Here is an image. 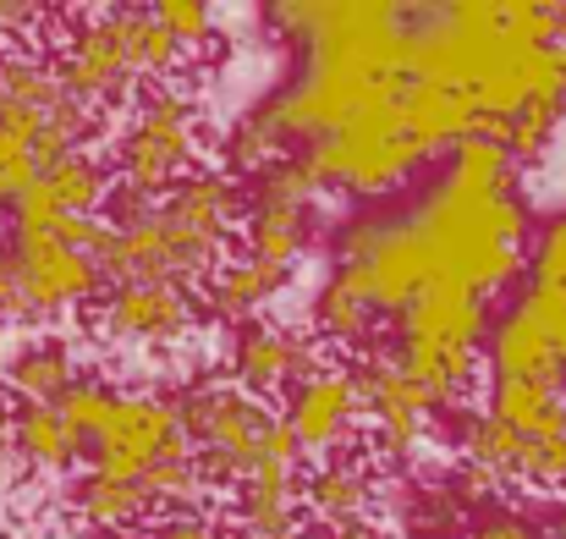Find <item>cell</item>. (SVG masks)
Returning <instances> with one entry per match:
<instances>
[{
	"label": "cell",
	"mask_w": 566,
	"mask_h": 539,
	"mask_svg": "<svg viewBox=\"0 0 566 539\" xmlns=\"http://www.w3.org/2000/svg\"><path fill=\"white\" fill-rule=\"evenodd\" d=\"M407 220L429 248L434 287H462L490 303L528 270V204L512 155L495 138H462Z\"/></svg>",
	"instance_id": "obj_1"
},
{
	"label": "cell",
	"mask_w": 566,
	"mask_h": 539,
	"mask_svg": "<svg viewBox=\"0 0 566 539\" xmlns=\"http://www.w3.org/2000/svg\"><path fill=\"white\" fill-rule=\"evenodd\" d=\"M177 418L188 429V446L214 490L242 485H297L303 452L286 429V418L248 396L231 380H198L177 396Z\"/></svg>",
	"instance_id": "obj_2"
},
{
	"label": "cell",
	"mask_w": 566,
	"mask_h": 539,
	"mask_svg": "<svg viewBox=\"0 0 566 539\" xmlns=\"http://www.w3.org/2000/svg\"><path fill=\"white\" fill-rule=\"evenodd\" d=\"M303 172L314 177V187L331 198V193H353V198H379V193H396L412 172H423L434 160V149L423 144L418 122H412V105H407V77L385 83L375 100L342 122L336 133H325L319 144L297 149Z\"/></svg>",
	"instance_id": "obj_3"
},
{
	"label": "cell",
	"mask_w": 566,
	"mask_h": 539,
	"mask_svg": "<svg viewBox=\"0 0 566 539\" xmlns=\"http://www.w3.org/2000/svg\"><path fill=\"white\" fill-rule=\"evenodd\" d=\"M270 22L303 50V66H342L358 77H407V6L385 0H286Z\"/></svg>",
	"instance_id": "obj_4"
},
{
	"label": "cell",
	"mask_w": 566,
	"mask_h": 539,
	"mask_svg": "<svg viewBox=\"0 0 566 539\" xmlns=\"http://www.w3.org/2000/svg\"><path fill=\"white\" fill-rule=\"evenodd\" d=\"M198 172V105L177 83H149L133 105L127 133L111 144V193L133 204H160Z\"/></svg>",
	"instance_id": "obj_5"
},
{
	"label": "cell",
	"mask_w": 566,
	"mask_h": 539,
	"mask_svg": "<svg viewBox=\"0 0 566 539\" xmlns=\"http://www.w3.org/2000/svg\"><path fill=\"white\" fill-rule=\"evenodd\" d=\"M331 281H342L375 314H401L434 287L429 248H423L418 226L407 215H379V209H358L336 226V276Z\"/></svg>",
	"instance_id": "obj_6"
},
{
	"label": "cell",
	"mask_w": 566,
	"mask_h": 539,
	"mask_svg": "<svg viewBox=\"0 0 566 539\" xmlns=\"http://www.w3.org/2000/svg\"><path fill=\"white\" fill-rule=\"evenodd\" d=\"M88 122L94 116L61 89L50 61L22 55V50L0 55V133L28 144L39 166L77 155L88 138Z\"/></svg>",
	"instance_id": "obj_7"
},
{
	"label": "cell",
	"mask_w": 566,
	"mask_h": 539,
	"mask_svg": "<svg viewBox=\"0 0 566 539\" xmlns=\"http://www.w3.org/2000/svg\"><path fill=\"white\" fill-rule=\"evenodd\" d=\"M177 452H192L188 429L177 418V402L171 396H155V391H133V396H116L105 429L88 440V457H94L88 474L138 485L155 463H166Z\"/></svg>",
	"instance_id": "obj_8"
},
{
	"label": "cell",
	"mask_w": 566,
	"mask_h": 539,
	"mask_svg": "<svg viewBox=\"0 0 566 539\" xmlns=\"http://www.w3.org/2000/svg\"><path fill=\"white\" fill-rule=\"evenodd\" d=\"M6 259L17 270L22 314H66V309H83L105 287L99 265L88 253L66 248L55 231H11L6 237Z\"/></svg>",
	"instance_id": "obj_9"
},
{
	"label": "cell",
	"mask_w": 566,
	"mask_h": 539,
	"mask_svg": "<svg viewBox=\"0 0 566 539\" xmlns=\"http://www.w3.org/2000/svg\"><path fill=\"white\" fill-rule=\"evenodd\" d=\"M226 363H231V385H242L248 396L270 402L275 391H292L314 374H325V342L319 336H303V331H286L275 320H248L231 331V348H226Z\"/></svg>",
	"instance_id": "obj_10"
},
{
	"label": "cell",
	"mask_w": 566,
	"mask_h": 539,
	"mask_svg": "<svg viewBox=\"0 0 566 539\" xmlns=\"http://www.w3.org/2000/svg\"><path fill=\"white\" fill-rule=\"evenodd\" d=\"M111 204V166L94 149L39 166V177L11 198V231H55L61 220H94Z\"/></svg>",
	"instance_id": "obj_11"
},
{
	"label": "cell",
	"mask_w": 566,
	"mask_h": 539,
	"mask_svg": "<svg viewBox=\"0 0 566 539\" xmlns=\"http://www.w3.org/2000/svg\"><path fill=\"white\" fill-rule=\"evenodd\" d=\"M353 380H358V407H364V424L375 429V446L396 463L412 457L429 435L434 402L396 369L390 353H369L364 363H353Z\"/></svg>",
	"instance_id": "obj_12"
},
{
	"label": "cell",
	"mask_w": 566,
	"mask_h": 539,
	"mask_svg": "<svg viewBox=\"0 0 566 539\" xmlns=\"http://www.w3.org/2000/svg\"><path fill=\"white\" fill-rule=\"evenodd\" d=\"M55 77L61 89L94 116V111H111L133 94V66H127V50H122V33L111 22V11H83L77 33L61 44V61H55Z\"/></svg>",
	"instance_id": "obj_13"
},
{
	"label": "cell",
	"mask_w": 566,
	"mask_h": 539,
	"mask_svg": "<svg viewBox=\"0 0 566 539\" xmlns=\"http://www.w3.org/2000/svg\"><path fill=\"white\" fill-rule=\"evenodd\" d=\"M192 325H198V298L171 281H122L99 303V331L133 348H171L192 336Z\"/></svg>",
	"instance_id": "obj_14"
},
{
	"label": "cell",
	"mask_w": 566,
	"mask_h": 539,
	"mask_svg": "<svg viewBox=\"0 0 566 539\" xmlns=\"http://www.w3.org/2000/svg\"><path fill=\"white\" fill-rule=\"evenodd\" d=\"M286 429L297 440L303 457H336V452H353V429L364 424V407H358V380H353V363H331L325 374L292 385L286 396Z\"/></svg>",
	"instance_id": "obj_15"
},
{
	"label": "cell",
	"mask_w": 566,
	"mask_h": 539,
	"mask_svg": "<svg viewBox=\"0 0 566 539\" xmlns=\"http://www.w3.org/2000/svg\"><path fill=\"white\" fill-rule=\"evenodd\" d=\"M490 303L462 292V287H429L412 309L396 314V342H446V348H468L484 353L490 342Z\"/></svg>",
	"instance_id": "obj_16"
},
{
	"label": "cell",
	"mask_w": 566,
	"mask_h": 539,
	"mask_svg": "<svg viewBox=\"0 0 566 539\" xmlns=\"http://www.w3.org/2000/svg\"><path fill=\"white\" fill-rule=\"evenodd\" d=\"M242 182H231L226 172H192L188 182H177L166 198H160V215L203 242H220L231 248L237 226H242Z\"/></svg>",
	"instance_id": "obj_17"
},
{
	"label": "cell",
	"mask_w": 566,
	"mask_h": 539,
	"mask_svg": "<svg viewBox=\"0 0 566 539\" xmlns=\"http://www.w3.org/2000/svg\"><path fill=\"white\" fill-rule=\"evenodd\" d=\"M286 281H292L286 270H270V265H259V259H248V253H226V259L214 265V276L198 287V303L237 331V325H248V320H264V309L286 292Z\"/></svg>",
	"instance_id": "obj_18"
},
{
	"label": "cell",
	"mask_w": 566,
	"mask_h": 539,
	"mask_svg": "<svg viewBox=\"0 0 566 539\" xmlns=\"http://www.w3.org/2000/svg\"><path fill=\"white\" fill-rule=\"evenodd\" d=\"M369 507H375V468H369L358 452L325 457V463L308 474V485H303V512H308L319 529L369 524Z\"/></svg>",
	"instance_id": "obj_19"
},
{
	"label": "cell",
	"mask_w": 566,
	"mask_h": 539,
	"mask_svg": "<svg viewBox=\"0 0 566 539\" xmlns=\"http://www.w3.org/2000/svg\"><path fill=\"white\" fill-rule=\"evenodd\" d=\"M490 380H523V385H551L566 391V363L556 359V348L534 331V320L512 303L495 325H490Z\"/></svg>",
	"instance_id": "obj_20"
},
{
	"label": "cell",
	"mask_w": 566,
	"mask_h": 539,
	"mask_svg": "<svg viewBox=\"0 0 566 539\" xmlns=\"http://www.w3.org/2000/svg\"><path fill=\"white\" fill-rule=\"evenodd\" d=\"M72 385H77V353L66 336H39V342L17 348L6 363V391L22 407H55Z\"/></svg>",
	"instance_id": "obj_21"
},
{
	"label": "cell",
	"mask_w": 566,
	"mask_h": 539,
	"mask_svg": "<svg viewBox=\"0 0 566 539\" xmlns=\"http://www.w3.org/2000/svg\"><path fill=\"white\" fill-rule=\"evenodd\" d=\"M248 198V193H242ZM242 253L248 259H259V265H270V270H297V259H303V248H308V209H297V204H259V198H248L242 204Z\"/></svg>",
	"instance_id": "obj_22"
},
{
	"label": "cell",
	"mask_w": 566,
	"mask_h": 539,
	"mask_svg": "<svg viewBox=\"0 0 566 539\" xmlns=\"http://www.w3.org/2000/svg\"><path fill=\"white\" fill-rule=\"evenodd\" d=\"M72 512L94 529V535H133L155 518V507L144 501L138 485L127 479H105V474H83L72 485Z\"/></svg>",
	"instance_id": "obj_23"
},
{
	"label": "cell",
	"mask_w": 566,
	"mask_h": 539,
	"mask_svg": "<svg viewBox=\"0 0 566 539\" xmlns=\"http://www.w3.org/2000/svg\"><path fill=\"white\" fill-rule=\"evenodd\" d=\"M457 452H462V463L473 468V474H484L490 485H512V479H523V435L517 429H506L501 418H490V413H462L457 418Z\"/></svg>",
	"instance_id": "obj_24"
},
{
	"label": "cell",
	"mask_w": 566,
	"mask_h": 539,
	"mask_svg": "<svg viewBox=\"0 0 566 539\" xmlns=\"http://www.w3.org/2000/svg\"><path fill=\"white\" fill-rule=\"evenodd\" d=\"M11 452L33 468V474H66L88 446L66 429V418L55 407H22L11 418Z\"/></svg>",
	"instance_id": "obj_25"
},
{
	"label": "cell",
	"mask_w": 566,
	"mask_h": 539,
	"mask_svg": "<svg viewBox=\"0 0 566 539\" xmlns=\"http://www.w3.org/2000/svg\"><path fill=\"white\" fill-rule=\"evenodd\" d=\"M111 22L122 33V50H127V66L133 77H177L182 72V44L155 22L149 6H111Z\"/></svg>",
	"instance_id": "obj_26"
},
{
	"label": "cell",
	"mask_w": 566,
	"mask_h": 539,
	"mask_svg": "<svg viewBox=\"0 0 566 539\" xmlns=\"http://www.w3.org/2000/svg\"><path fill=\"white\" fill-rule=\"evenodd\" d=\"M231 507H237V524H242V535L297 539L303 490H297V485H242V490H231Z\"/></svg>",
	"instance_id": "obj_27"
},
{
	"label": "cell",
	"mask_w": 566,
	"mask_h": 539,
	"mask_svg": "<svg viewBox=\"0 0 566 539\" xmlns=\"http://www.w3.org/2000/svg\"><path fill=\"white\" fill-rule=\"evenodd\" d=\"M275 160H286V144L275 138V127H270V116H264L259 105L226 127V138H220V166H226L231 182H253L264 166H275Z\"/></svg>",
	"instance_id": "obj_28"
},
{
	"label": "cell",
	"mask_w": 566,
	"mask_h": 539,
	"mask_svg": "<svg viewBox=\"0 0 566 539\" xmlns=\"http://www.w3.org/2000/svg\"><path fill=\"white\" fill-rule=\"evenodd\" d=\"M375 325L379 314L369 303H358L342 281H325L314 292V331L325 348H369L375 342Z\"/></svg>",
	"instance_id": "obj_29"
},
{
	"label": "cell",
	"mask_w": 566,
	"mask_h": 539,
	"mask_svg": "<svg viewBox=\"0 0 566 539\" xmlns=\"http://www.w3.org/2000/svg\"><path fill=\"white\" fill-rule=\"evenodd\" d=\"M523 485L534 490H551V496H566V396L523 435Z\"/></svg>",
	"instance_id": "obj_30"
},
{
	"label": "cell",
	"mask_w": 566,
	"mask_h": 539,
	"mask_svg": "<svg viewBox=\"0 0 566 539\" xmlns=\"http://www.w3.org/2000/svg\"><path fill=\"white\" fill-rule=\"evenodd\" d=\"M566 391H551V385H523V380H490V418H501L506 429H517V435H528L556 402H562Z\"/></svg>",
	"instance_id": "obj_31"
},
{
	"label": "cell",
	"mask_w": 566,
	"mask_h": 539,
	"mask_svg": "<svg viewBox=\"0 0 566 539\" xmlns=\"http://www.w3.org/2000/svg\"><path fill=\"white\" fill-rule=\"evenodd\" d=\"M116 396H122V391H111L105 380H77V385H72V391L55 402V413H61V418H66V429H72V435L88 446V440L105 429V418H111Z\"/></svg>",
	"instance_id": "obj_32"
},
{
	"label": "cell",
	"mask_w": 566,
	"mask_h": 539,
	"mask_svg": "<svg viewBox=\"0 0 566 539\" xmlns=\"http://www.w3.org/2000/svg\"><path fill=\"white\" fill-rule=\"evenodd\" d=\"M155 11V22L182 44V55L188 50H203L209 39H214V11L209 6H192V0H166V6H149Z\"/></svg>",
	"instance_id": "obj_33"
},
{
	"label": "cell",
	"mask_w": 566,
	"mask_h": 539,
	"mask_svg": "<svg viewBox=\"0 0 566 539\" xmlns=\"http://www.w3.org/2000/svg\"><path fill=\"white\" fill-rule=\"evenodd\" d=\"M517 309L534 320V331L556 348V359L566 363V287H528L517 298Z\"/></svg>",
	"instance_id": "obj_34"
},
{
	"label": "cell",
	"mask_w": 566,
	"mask_h": 539,
	"mask_svg": "<svg viewBox=\"0 0 566 539\" xmlns=\"http://www.w3.org/2000/svg\"><path fill=\"white\" fill-rule=\"evenodd\" d=\"M528 287H566V209L545 220V231L528 253Z\"/></svg>",
	"instance_id": "obj_35"
},
{
	"label": "cell",
	"mask_w": 566,
	"mask_h": 539,
	"mask_svg": "<svg viewBox=\"0 0 566 539\" xmlns=\"http://www.w3.org/2000/svg\"><path fill=\"white\" fill-rule=\"evenodd\" d=\"M39 177V160H33V149L28 144H17V138H6L0 133V209L28 187V182Z\"/></svg>",
	"instance_id": "obj_36"
},
{
	"label": "cell",
	"mask_w": 566,
	"mask_h": 539,
	"mask_svg": "<svg viewBox=\"0 0 566 539\" xmlns=\"http://www.w3.org/2000/svg\"><path fill=\"white\" fill-rule=\"evenodd\" d=\"M149 539H226L220 535V524L209 518V512H198V518H160Z\"/></svg>",
	"instance_id": "obj_37"
},
{
	"label": "cell",
	"mask_w": 566,
	"mask_h": 539,
	"mask_svg": "<svg viewBox=\"0 0 566 539\" xmlns=\"http://www.w3.org/2000/svg\"><path fill=\"white\" fill-rule=\"evenodd\" d=\"M462 539H551V535L539 524H528V518H495V524H484V529H473Z\"/></svg>",
	"instance_id": "obj_38"
},
{
	"label": "cell",
	"mask_w": 566,
	"mask_h": 539,
	"mask_svg": "<svg viewBox=\"0 0 566 539\" xmlns=\"http://www.w3.org/2000/svg\"><path fill=\"white\" fill-rule=\"evenodd\" d=\"M17 314H22V292H17V270L0 248V320H17Z\"/></svg>",
	"instance_id": "obj_39"
},
{
	"label": "cell",
	"mask_w": 566,
	"mask_h": 539,
	"mask_svg": "<svg viewBox=\"0 0 566 539\" xmlns=\"http://www.w3.org/2000/svg\"><path fill=\"white\" fill-rule=\"evenodd\" d=\"M319 539H390L379 524H342V529H325Z\"/></svg>",
	"instance_id": "obj_40"
},
{
	"label": "cell",
	"mask_w": 566,
	"mask_h": 539,
	"mask_svg": "<svg viewBox=\"0 0 566 539\" xmlns=\"http://www.w3.org/2000/svg\"><path fill=\"white\" fill-rule=\"evenodd\" d=\"M11 452V418H6V407H0V457Z\"/></svg>",
	"instance_id": "obj_41"
},
{
	"label": "cell",
	"mask_w": 566,
	"mask_h": 539,
	"mask_svg": "<svg viewBox=\"0 0 566 539\" xmlns=\"http://www.w3.org/2000/svg\"><path fill=\"white\" fill-rule=\"evenodd\" d=\"M551 539H566V512H562V524H556V529H551Z\"/></svg>",
	"instance_id": "obj_42"
},
{
	"label": "cell",
	"mask_w": 566,
	"mask_h": 539,
	"mask_svg": "<svg viewBox=\"0 0 566 539\" xmlns=\"http://www.w3.org/2000/svg\"><path fill=\"white\" fill-rule=\"evenodd\" d=\"M242 539H264V535H242Z\"/></svg>",
	"instance_id": "obj_43"
}]
</instances>
